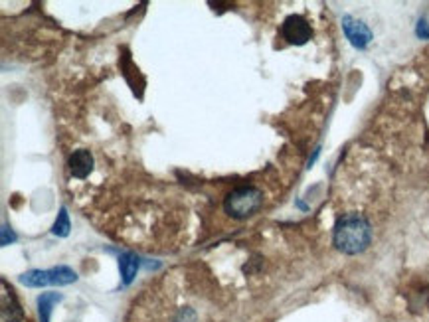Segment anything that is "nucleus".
<instances>
[{"label": "nucleus", "mask_w": 429, "mask_h": 322, "mask_svg": "<svg viewBox=\"0 0 429 322\" xmlns=\"http://www.w3.org/2000/svg\"><path fill=\"white\" fill-rule=\"evenodd\" d=\"M196 312L190 307H184V309H178L176 310V314H174V319H172V322H196Z\"/></svg>", "instance_id": "11"}, {"label": "nucleus", "mask_w": 429, "mask_h": 322, "mask_svg": "<svg viewBox=\"0 0 429 322\" xmlns=\"http://www.w3.org/2000/svg\"><path fill=\"white\" fill-rule=\"evenodd\" d=\"M263 204V194L253 186L235 188L224 200V212L234 219H246L253 216Z\"/></svg>", "instance_id": "2"}, {"label": "nucleus", "mask_w": 429, "mask_h": 322, "mask_svg": "<svg viewBox=\"0 0 429 322\" xmlns=\"http://www.w3.org/2000/svg\"><path fill=\"white\" fill-rule=\"evenodd\" d=\"M342 30L346 34V38L356 50H364L368 44L372 42V30L366 26L362 20H356L354 16H344L342 18Z\"/></svg>", "instance_id": "5"}, {"label": "nucleus", "mask_w": 429, "mask_h": 322, "mask_svg": "<svg viewBox=\"0 0 429 322\" xmlns=\"http://www.w3.org/2000/svg\"><path fill=\"white\" fill-rule=\"evenodd\" d=\"M372 242V226L362 214H344L337 219L333 244L344 255H358L368 249Z\"/></svg>", "instance_id": "1"}, {"label": "nucleus", "mask_w": 429, "mask_h": 322, "mask_svg": "<svg viewBox=\"0 0 429 322\" xmlns=\"http://www.w3.org/2000/svg\"><path fill=\"white\" fill-rule=\"evenodd\" d=\"M67 167H69V172H72L74 178H79V180L87 178L90 172L93 170L92 153L85 151V149H79L76 153H72L69 160H67Z\"/></svg>", "instance_id": "6"}, {"label": "nucleus", "mask_w": 429, "mask_h": 322, "mask_svg": "<svg viewBox=\"0 0 429 322\" xmlns=\"http://www.w3.org/2000/svg\"><path fill=\"white\" fill-rule=\"evenodd\" d=\"M78 281V273L65 265L60 267H52V269H32L26 271L24 275H20V283L32 287V289H38V287H48V285H58V287H64V285H72Z\"/></svg>", "instance_id": "3"}, {"label": "nucleus", "mask_w": 429, "mask_h": 322, "mask_svg": "<svg viewBox=\"0 0 429 322\" xmlns=\"http://www.w3.org/2000/svg\"><path fill=\"white\" fill-rule=\"evenodd\" d=\"M14 242H16V235H14L12 230L4 223V226H2V239H0V244L10 245V244H14Z\"/></svg>", "instance_id": "12"}, {"label": "nucleus", "mask_w": 429, "mask_h": 322, "mask_svg": "<svg viewBox=\"0 0 429 322\" xmlns=\"http://www.w3.org/2000/svg\"><path fill=\"white\" fill-rule=\"evenodd\" d=\"M64 296L58 295V293H42L36 300L38 305V316L40 322H50V316H52V309L56 303H60Z\"/></svg>", "instance_id": "9"}, {"label": "nucleus", "mask_w": 429, "mask_h": 322, "mask_svg": "<svg viewBox=\"0 0 429 322\" xmlns=\"http://www.w3.org/2000/svg\"><path fill=\"white\" fill-rule=\"evenodd\" d=\"M417 36H419V38H429V24L426 20H419V24H417Z\"/></svg>", "instance_id": "13"}, {"label": "nucleus", "mask_w": 429, "mask_h": 322, "mask_svg": "<svg viewBox=\"0 0 429 322\" xmlns=\"http://www.w3.org/2000/svg\"><path fill=\"white\" fill-rule=\"evenodd\" d=\"M69 230H72V223H69V216H67V210L62 207L60 214H58V219L53 221L52 233L58 235V237H67L69 235Z\"/></svg>", "instance_id": "10"}, {"label": "nucleus", "mask_w": 429, "mask_h": 322, "mask_svg": "<svg viewBox=\"0 0 429 322\" xmlns=\"http://www.w3.org/2000/svg\"><path fill=\"white\" fill-rule=\"evenodd\" d=\"M24 310L20 309L16 296L8 289L6 281H2V322H24Z\"/></svg>", "instance_id": "7"}, {"label": "nucleus", "mask_w": 429, "mask_h": 322, "mask_svg": "<svg viewBox=\"0 0 429 322\" xmlns=\"http://www.w3.org/2000/svg\"><path fill=\"white\" fill-rule=\"evenodd\" d=\"M141 265V259L137 253L133 251H125L119 255V269H121V277H123V285H131L133 279L137 277V271Z\"/></svg>", "instance_id": "8"}, {"label": "nucleus", "mask_w": 429, "mask_h": 322, "mask_svg": "<svg viewBox=\"0 0 429 322\" xmlns=\"http://www.w3.org/2000/svg\"><path fill=\"white\" fill-rule=\"evenodd\" d=\"M281 34H283V38L289 44L303 46V44H307L311 40L312 28L307 22V18H303L299 14H291V16H287L283 26H281Z\"/></svg>", "instance_id": "4"}]
</instances>
